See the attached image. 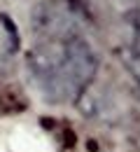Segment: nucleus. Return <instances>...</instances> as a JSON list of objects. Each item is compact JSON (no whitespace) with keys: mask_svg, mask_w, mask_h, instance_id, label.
<instances>
[{"mask_svg":"<svg viewBox=\"0 0 140 152\" xmlns=\"http://www.w3.org/2000/svg\"><path fill=\"white\" fill-rule=\"evenodd\" d=\"M26 66L44 101L70 103L82 98L91 87L98 73V54L82 35H73L38 45L28 54Z\"/></svg>","mask_w":140,"mask_h":152,"instance_id":"nucleus-1","label":"nucleus"},{"mask_svg":"<svg viewBox=\"0 0 140 152\" xmlns=\"http://www.w3.org/2000/svg\"><path fill=\"white\" fill-rule=\"evenodd\" d=\"M80 0H44L33 10V26L44 42H56L80 35V26L86 21V10Z\"/></svg>","mask_w":140,"mask_h":152,"instance_id":"nucleus-2","label":"nucleus"}]
</instances>
